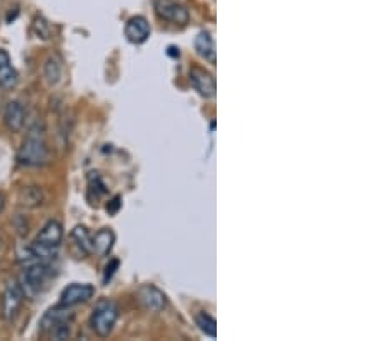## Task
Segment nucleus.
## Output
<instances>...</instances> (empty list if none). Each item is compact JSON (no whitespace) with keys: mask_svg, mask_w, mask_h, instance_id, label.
<instances>
[{"mask_svg":"<svg viewBox=\"0 0 387 341\" xmlns=\"http://www.w3.org/2000/svg\"><path fill=\"white\" fill-rule=\"evenodd\" d=\"M153 9L160 19L170 21L174 24H186L190 19V12L177 0H153Z\"/></svg>","mask_w":387,"mask_h":341,"instance_id":"6","label":"nucleus"},{"mask_svg":"<svg viewBox=\"0 0 387 341\" xmlns=\"http://www.w3.org/2000/svg\"><path fill=\"white\" fill-rule=\"evenodd\" d=\"M74 314L69 312V307L57 305L56 309L48 310L40 322V331L47 332L53 340H68L71 336V324Z\"/></svg>","mask_w":387,"mask_h":341,"instance_id":"2","label":"nucleus"},{"mask_svg":"<svg viewBox=\"0 0 387 341\" xmlns=\"http://www.w3.org/2000/svg\"><path fill=\"white\" fill-rule=\"evenodd\" d=\"M91 243H93V252L100 257H107L112 252L115 243V235L114 231L109 230V228H103L95 233V236L91 238Z\"/></svg>","mask_w":387,"mask_h":341,"instance_id":"13","label":"nucleus"},{"mask_svg":"<svg viewBox=\"0 0 387 341\" xmlns=\"http://www.w3.org/2000/svg\"><path fill=\"white\" fill-rule=\"evenodd\" d=\"M43 76H45V81H47L50 86H56L57 83L61 81V76H62V64H61L59 57L50 56L48 59L45 61V66H43Z\"/></svg>","mask_w":387,"mask_h":341,"instance_id":"16","label":"nucleus"},{"mask_svg":"<svg viewBox=\"0 0 387 341\" xmlns=\"http://www.w3.org/2000/svg\"><path fill=\"white\" fill-rule=\"evenodd\" d=\"M50 159V152L47 147V141L43 138V131L40 130V126L31 128L30 133L26 135V138L21 143L19 152H18V161L21 166H26V168H41L45 166Z\"/></svg>","mask_w":387,"mask_h":341,"instance_id":"1","label":"nucleus"},{"mask_svg":"<svg viewBox=\"0 0 387 341\" xmlns=\"http://www.w3.org/2000/svg\"><path fill=\"white\" fill-rule=\"evenodd\" d=\"M26 123V112H24L23 103L12 101L4 107V124L11 133H19Z\"/></svg>","mask_w":387,"mask_h":341,"instance_id":"11","label":"nucleus"},{"mask_svg":"<svg viewBox=\"0 0 387 341\" xmlns=\"http://www.w3.org/2000/svg\"><path fill=\"white\" fill-rule=\"evenodd\" d=\"M33 28L36 30V35H38V39H48V35H50L48 24L43 18H36L35 23H33Z\"/></svg>","mask_w":387,"mask_h":341,"instance_id":"19","label":"nucleus"},{"mask_svg":"<svg viewBox=\"0 0 387 341\" xmlns=\"http://www.w3.org/2000/svg\"><path fill=\"white\" fill-rule=\"evenodd\" d=\"M4 203H6V200H4V195L0 193V212L4 210Z\"/></svg>","mask_w":387,"mask_h":341,"instance_id":"22","label":"nucleus"},{"mask_svg":"<svg viewBox=\"0 0 387 341\" xmlns=\"http://www.w3.org/2000/svg\"><path fill=\"white\" fill-rule=\"evenodd\" d=\"M190 83L195 90L198 91L200 97L203 98H214L217 86H215V78L212 76L209 71L202 68H191L190 69Z\"/></svg>","mask_w":387,"mask_h":341,"instance_id":"9","label":"nucleus"},{"mask_svg":"<svg viewBox=\"0 0 387 341\" xmlns=\"http://www.w3.org/2000/svg\"><path fill=\"white\" fill-rule=\"evenodd\" d=\"M124 35H126L128 41L135 45H141L148 40L150 36V24L143 16H133L124 26Z\"/></svg>","mask_w":387,"mask_h":341,"instance_id":"10","label":"nucleus"},{"mask_svg":"<svg viewBox=\"0 0 387 341\" xmlns=\"http://www.w3.org/2000/svg\"><path fill=\"white\" fill-rule=\"evenodd\" d=\"M120 207V202H119V197H115L114 200H112L110 205H107V212H110V214H115L118 212V209Z\"/></svg>","mask_w":387,"mask_h":341,"instance_id":"21","label":"nucleus"},{"mask_svg":"<svg viewBox=\"0 0 387 341\" xmlns=\"http://www.w3.org/2000/svg\"><path fill=\"white\" fill-rule=\"evenodd\" d=\"M50 276V262H41V260H31L24 264L23 276H21V288H23L24 295H36L43 288V285L47 283Z\"/></svg>","mask_w":387,"mask_h":341,"instance_id":"4","label":"nucleus"},{"mask_svg":"<svg viewBox=\"0 0 387 341\" xmlns=\"http://www.w3.org/2000/svg\"><path fill=\"white\" fill-rule=\"evenodd\" d=\"M118 268H119V260L118 259H112L110 264L105 268V276H103V283H107V281L110 280L112 276H114L115 269H118Z\"/></svg>","mask_w":387,"mask_h":341,"instance_id":"20","label":"nucleus"},{"mask_svg":"<svg viewBox=\"0 0 387 341\" xmlns=\"http://www.w3.org/2000/svg\"><path fill=\"white\" fill-rule=\"evenodd\" d=\"M71 236H73V240L76 241V245L80 247V250L83 253H88L93 252V243H91V236L88 230H86L85 226H76L73 230V233H71Z\"/></svg>","mask_w":387,"mask_h":341,"instance_id":"18","label":"nucleus"},{"mask_svg":"<svg viewBox=\"0 0 387 341\" xmlns=\"http://www.w3.org/2000/svg\"><path fill=\"white\" fill-rule=\"evenodd\" d=\"M0 88H2V86H0ZM0 103H2V93H0Z\"/></svg>","mask_w":387,"mask_h":341,"instance_id":"23","label":"nucleus"},{"mask_svg":"<svg viewBox=\"0 0 387 341\" xmlns=\"http://www.w3.org/2000/svg\"><path fill=\"white\" fill-rule=\"evenodd\" d=\"M195 322H197L198 330L203 332L209 338H215L217 336V322L212 315L205 314V312H200V314L195 315Z\"/></svg>","mask_w":387,"mask_h":341,"instance_id":"17","label":"nucleus"},{"mask_svg":"<svg viewBox=\"0 0 387 341\" xmlns=\"http://www.w3.org/2000/svg\"><path fill=\"white\" fill-rule=\"evenodd\" d=\"M19 81V74L12 66V61L4 49H0V86L6 90H12Z\"/></svg>","mask_w":387,"mask_h":341,"instance_id":"12","label":"nucleus"},{"mask_svg":"<svg viewBox=\"0 0 387 341\" xmlns=\"http://www.w3.org/2000/svg\"><path fill=\"white\" fill-rule=\"evenodd\" d=\"M19 202L23 207L28 209H35L43 203V191L38 186H26V188L21 190L19 193Z\"/></svg>","mask_w":387,"mask_h":341,"instance_id":"15","label":"nucleus"},{"mask_svg":"<svg viewBox=\"0 0 387 341\" xmlns=\"http://www.w3.org/2000/svg\"><path fill=\"white\" fill-rule=\"evenodd\" d=\"M136 295L140 305L148 312H162L167 307V297L155 285H143Z\"/></svg>","mask_w":387,"mask_h":341,"instance_id":"8","label":"nucleus"},{"mask_svg":"<svg viewBox=\"0 0 387 341\" xmlns=\"http://www.w3.org/2000/svg\"><path fill=\"white\" fill-rule=\"evenodd\" d=\"M95 288L88 283H73V285L66 286L61 293V307H74L80 305V303L88 302L90 298H93Z\"/></svg>","mask_w":387,"mask_h":341,"instance_id":"7","label":"nucleus"},{"mask_svg":"<svg viewBox=\"0 0 387 341\" xmlns=\"http://www.w3.org/2000/svg\"><path fill=\"white\" fill-rule=\"evenodd\" d=\"M119 317V307L114 302L109 300H100L95 305L93 312L90 315V327L95 335L100 338H107L114 330L115 322Z\"/></svg>","mask_w":387,"mask_h":341,"instance_id":"3","label":"nucleus"},{"mask_svg":"<svg viewBox=\"0 0 387 341\" xmlns=\"http://www.w3.org/2000/svg\"><path fill=\"white\" fill-rule=\"evenodd\" d=\"M24 293L21 285L16 280H9L6 283V288L2 293V317L7 322H12L18 315V312L23 305Z\"/></svg>","mask_w":387,"mask_h":341,"instance_id":"5","label":"nucleus"},{"mask_svg":"<svg viewBox=\"0 0 387 341\" xmlns=\"http://www.w3.org/2000/svg\"><path fill=\"white\" fill-rule=\"evenodd\" d=\"M195 51L209 64H215V44L209 31H200L195 39Z\"/></svg>","mask_w":387,"mask_h":341,"instance_id":"14","label":"nucleus"}]
</instances>
